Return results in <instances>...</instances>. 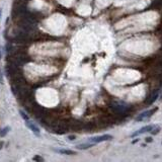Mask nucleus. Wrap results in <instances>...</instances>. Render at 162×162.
Returning a JSON list of instances; mask_svg holds the SVG:
<instances>
[{
	"label": "nucleus",
	"mask_w": 162,
	"mask_h": 162,
	"mask_svg": "<svg viewBox=\"0 0 162 162\" xmlns=\"http://www.w3.org/2000/svg\"><path fill=\"white\" fill-rule=\"evenodd\" d=\"M157 110V108H152V110H146V112H142L141 115H139V117H138L137 119H136V121H143L145 120V119H148L150 118L151 116H152L153 114H154L155 112Z\"/></svg>",
	"instance_id": "nucleus-1"
},
{
	"label": "nucleus",
	"mask_w": 162,
	"mask_h": 162,
	"mask_svg": "<svg viewBox=\"0 0 162 162\" xmlns=\"http://www.w3.org/2000/svg\"><path fill=\"white\" fill-rule=\"evenodd\" d=\"M25 125H27V127L29 128V129L31 130V131L33 132V133L35 134L37 137H40V130H39V128L35 125V124L31 123V122H29V120H27V122H25Z\"/></svg>",
	"instance_id": "nucleus-2"
},
{
	"label": "nucleus",
	"mask_w": 162,
	"mask_h": 162,
	"mask_svg": "<svg viewBox=\"0 0 162 162\" xmlns=\"http://www.w3.org/2000/svg\"><path fill=\"white\" fill-rule=\"evenodd\" d=\"M112 108L118 112H124L125 110H128V106L123 102H115L112 104Z\"/></svg>",
	"instance_id": "nucleus-3"
},
{
	"label": "nucleus",
	"mask_w": 162,
	"mask_h": 162,
	"mask_svg": "<svg viewBox=\"0 0 162 162\" xmlns=\"http://www.w3.org/2000/svg\"><path fill=\"white\" fill-rule=\"evenodd\" d=\"M112 137L110 135H102V136H98V137L90 138V141L94 142V143H101V142L108 141V140H112Z\"/></svg>",
	"instance_id": "nucleus-4"
},
{
	"label": "nucleus",
	"mask_w": 162,
	"mask_h": 162,
	"mask_svg": "<svg viewBox=\"0 0 162 162\" xmlns=\"http://www.w3.org/2000/svg\"><path fill=\"white\" fill-rule=\"evenodd\" d=\"M153 128V126L151 125H148V126H145V127H143L142 129H140L139 131L135 132V133L132 135V137H135V136H138V135H141L143 133H146V132H150L151 129Z\"/></svg>",
	"instance_id": "nucleus-5"
},
{
	"label": "nucleus",
	"mask_w": 162,
	"mask_h": 162,
	"mask_svg": "<svg viewBox=\"0 0 162 162\" xmlns=\"http://www.w3.org/2000/svg\"><path fill=\"white\" fill-rule=\"evenodd\" d=\"M158 95H159V91H158V90H155L154 92H153L152 94H151V96L149 97L150 99H149V101H147V103H148V104L153 103V102H154L157 98H158Z\"/></svg>",
	"instance_id": "nucleus-6"
},
{
	"label": "nucleus",
	"mask_w": 162,
	"mask_h": 162,
	"mask_svg": "<svg viewBox=\"0 0 162 162\" xmlns=\"http://www.w3.org/2000/svg\"><path fill=\"white\" fill-rule=\"evenodd\" d=\"M58 151L59 153H61V154H66V155H74V154H76L74 151H72V150H65V149H61V150H57Z\"/></svg>",
	"instance_id": "nucleus-7"
},
{
	"label": "nucleus",
	"mask_w": 162,
	"mask_h": 162,
	"mask_svg": "<svg viewBox=\"0 0 162 162\" xmlns=\"http://www.w3.org/2000/svg\"><path fill=\"white\" fill-rule=\"evenodd\" d=\"M92 146V145L90 144H80L77 146L78 149H87V148H90V147Z\"/></svg>",
	"instance_id": "nucleus-8"
},
{
	"label": "nucleus",
	"mask_w": 162,
	"mask_h": 162,
	"mask_svg": "<svg viewBox=\"0 0 162 162\" xmlns=\"http://www.w3.org/2000/svg\"><path fill=\"white\" fill-rule=\"evenodd\" d=\"M10 130V128L9 127H6V128H4L3 130H2V132L1 133H0V136H1V137H4V136L6 135V134L8 133V131H9Z\"/></svg>",
	"instance_id": "nucleus-9"
},
{
	"label": "nucleus",
	"mask_w": 162,
	"mask_h": 162,
	"mask_svg": "<svg viewBox=\"0 0 162 162\" xmlns=\"http://www.w3.org/2000/svg\"><path fill=\"white\" fill-rule=\"evenodd\" d=\"M159 130H160V128H159V127H155L154 129H153V128H152V129H151V133H152L153 135H155V134L158 133Z\"/></svg>",
	"instance_id": "nucleus-10"
},
{
	"label": "nucleus",
	"mask_w": 162,
	"mask_h": 162,
	"mask_svg": "<svg viewBox=\"0 0 162 162\" xmlns=\"http://www.w3.org/2000/svg\"><path fill=\"white\" fill-rule=\"evenodd\" d=\"M20 115H21V117H22V118L24 119L25 121H27V120H29V118H27V115H25L24 112H22V110H20Z\"/></svg>",
	"instance_id": "nucleus-11"
},
{
	"label": "nucleus",
	"mask_w": 162,
	"mask_h": 162,
	"mask_svg": "<svg viewBox=\"0 0 162 162\" xmlns=\"http://www.w3.org/2000/svg\"><path fill=\"white\" fill-rule=\"evenodd\" d=\"M34 160H35V161H44V159H43L42 157H40V156H36L35 158H34Z\"/></svg>",
	"instance_id": "nucleus-12"
},
{
	"label": "nucleus",
	"mask_w": 162,
	"mask_h": 162,
	"mask_svg": "<svg viewBox=\"0 0 162 162\" xmlns=\"http://www.w3.org/2000/svg\"><path fill=\"white\" fill-rule=\"evenodd\" d=\"M0 83H3V77H2V73H1V70H0Z\"/></svg>",
	"instance_id": "nucleus-13"
},
{
	"label": "nucleus",
	"mask_w": 162,
	"mask_h": 162,
	"mask_svg": "<svg viewBox=\"0 0 162 162\" xmlns=\"http://www.w3.org/2000/svg\"><path fill=\"white\" fill-rule=\"evenodd\" d=\"M146 142H152V138H151V137L146 138Z\"/></svg>",
	"instance_id": "nucleus-14"
},
{
	"label": "nucleus",
	"mask_w": 162,
	"mask_h": 162,
	"mask_svg": "<svg viewBox=\"0 0 162 162\" xmlns=\"http://www.w3.org/2000/svg\"><path fill=\"white\" fill-rule=\"evenodd\" d=\"M69 140H75V136H69Z\"/></svg>",
	"instance_id": "nucleus-15"
},
{
	"label": "nucleus",
	"mask_w": 162,
	"mask_h": 162,
	"mask_svg": "<svg viewBox=\"0 0 162 162\" xmlns=\"http://www.w3.org/2000/svg\"><path fill=\"white\" fill-rule=\"evenodd\" d=\"M1 15H2V9H0V20H1Z\"/></svg>",
	"instance_id": "nucleus-16"
},
{
	"label": "nucleus",
	"mask_w": 162,
	"mask_h": 162,
	"mask_svg": "<svg viewBox=\"0 0 162 162\" xmlns=\"http://www.w3.org/2000/svg\"><path fill=\"white\" fill-rule=\"evenodd\" d=\"M2 57V54H1V47H0V59H1Z\"/></svg>",
	"instance_id": "nucleus-17"
},
{
	"label": "nucleus",
	"mask_w": 162,
	"mask_h": 162,
	"mask_svg": "<svg viewBox=\"0 0 162 162\" xmlns=\"http://www.w3.org/2000/svg\"><path fill=\"white\" fill-rule=\"evenodd\" d=\"M2 145H3V143H2V142H0V149H1V146H2Z\"/></svg>",
	"instance_id": "nucleus-18"
}]
</instances>
